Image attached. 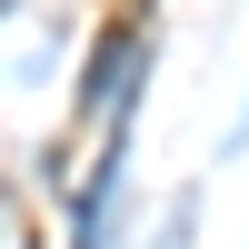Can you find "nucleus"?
I'll return each instance as SVG.
<instances>
[{
  "label": "nucleus",
  "mask_w": 249,
  "mask_h": 249,
  "mask_svg": "<svg viewBox=\"0 0 249 249\" xmlns=\"http://www.w3.org/2000/svg\"><path fill=\"white\" fill-rule=\"evenodd\" d=\"M20 249H40V239H30V230H20Z\"/></svg>",
  "instance_id": "f03ea898"
},
{
  "label": "nucleus",
  "mask_w": 249,
  "mask_h": 249,
  "mask_svg": "<svg viewBox=\"0 0 249 249\" xmlns=\"http://www.w3.org/2000/svg\"><path fill=\"white\" fill-rule=\"evenodd\" d=\"M190 219H199V190L170 199V230H160V249H190Z\"/></svg>",
  "instance_id": "f257e3e1"
}]
</instances>
